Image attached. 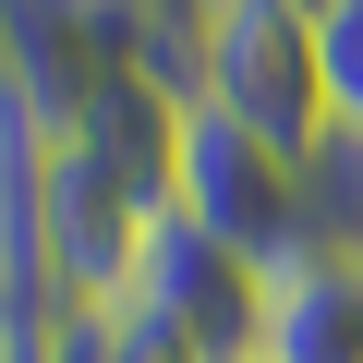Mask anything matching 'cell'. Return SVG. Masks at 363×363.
<instances>
[{"label":"cell","instance_id":"cell-7","mask_svg":"<svg viewBox=\"0 0 363 363\" xmlns=\"http://www.w3.org/2000/svg\"><path fill=\"white\" fill-rule=\"evenodd\" d=\"M109 13H133V25H157V37H194V0H109Z\"/></svg>","mask_w":363,"mask_h":363},{"label":"cell","instance_id":"cell-2","mask_svg":"<svg viewBox=\"0 0 363 363\" xmlns=\"http://www.w3.org/2000/svg\"><path fill=\"white\" fill-rule=\"evenodd\" d=\"M169 206L194 218V230H218L230 255H255V267H291V255L315 242V182H303V157H279L267 133H242V121H218V109L182 121Z\"/></svg>","mask_w":363,"mask_h":363},{"label":"cell","instance_id":"cell-5","mask_svg":"<svg viewBox=\"0 0 363 363\" xmlns=\"http://www.w3.org/2000/svg\"><path fill=\"white\" fill-rule=\"evenodd\" d=\"M49 109L0 73V303L49 315Z\"/></svg>","mask_w":363,"mask_h":363},{"label":"cell","instance_id":"cell-6","mask_svg":"<svg viewBox=\"0 0 363 363\" xmlns=\"http://www.w3.org/2000/svg\"><path fill=\"white\" fill-rule=\"evenodd\" d=\"M315 61H327V121L363 145V0H315Z\"/></svg>","mask_w":363,"mask_h":363},{"label":"cell","instance_id":"cell-9","mask_svg":"<svg viewBox=\"0 0 363 363\" xmlns=\"http://www.w3.org/2000/svg\"><path fill=\"white\" fill-rule=\"evenodd\" d=\"M0 351H13V339H0Z\"/></svg>","mask_w":363,"mask_h":363},{"label":"cell","instance_id":"cell-8","mask_svg":"<svg viewBox=\"0 0 363 363\" xmlns=\"http://www.w3.org/2000/svg\"><path fill=\"white\" fill-rule=\"evenodd\" d=\"M13 327H25V315H13V303H0V339H13Z\"/></svg>","mask_w":363,"mask_h":363},{"label":"cell","instance_id":"cell-3","mask_svg":"<svg viewBox=\"0 0 363 363\" xmlns=\"http://www.w3.org/2000/svg\"><path fill=\"white\" fill-rule=\"evenodd\" d=\"M121 303H133V315H157V327H182L206 363H255V327H267V267H255V255H230L218 230H194V218L169 206V218L145 230V255H133Z\"/></svg>","mask_w":363,"mask_h":363},{"label":"cell","instance_id":"cell-1","mask_svg":"<svg viewBox=\"0 0 363 363\" xmlns=\"http://www.w3.org/2000/svg\"><path fill=\"white\" fill-rule=\"evenodd\" d=\"M182 85H194V109L267 133L279 157H315L339 133L327 121V61H315V0H194Z\"/></svg>","mask_w":363,"mask_h":363},{"label":"cell","instance_id":"cell-4","mask_svg":"<svg viewBox=\"0 0 363 363\" xmlns=\"http://www.w3.org/2000/svg\"><path fill=\"white\" fill-rule=\"evenodd\" d=\"M255 363H363V255L303 242L291 267H267V327Z\"/></svg>","mask_w":363,"mask_h":363}]
</instances>
